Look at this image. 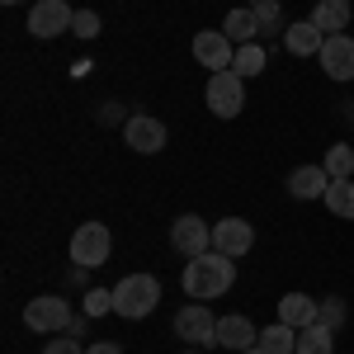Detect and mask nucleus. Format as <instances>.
I'll return each mask as SVG.
<instances>
[{"instance_id":"1","label":"nucleus","mask_w":354,"mask_h":354,"mask_svg":"<svg viewBox=\"0 0 354 354\" xmlns=\"http://www.w3.org/2000/svg\"><path fill=\"white\" fill-rule=\"evenodd\" d=\"M232 283H236V260L232 255L208 250V255H194L189 265H185V293L194 302L222 298V293H232Z\"/></svg>"},{"instance_id":"2","label":"nucleus","mask_w":354,"mask_h":354,"mask_svg":"<svg viewBox=\"0 0 354 354\" xmlns=\"http://www.w3.org/2000/svg\"><path fill=\"white\" fill-rule=\"evenodd\" d=\"M156 302H161V279H156V274H128V279L113 283V312L128 317V322L151 317Z\"/></svg>"},{"instance_id":"3","label":"nucleus","mask_w":354,"mask_h":354,"mask_svg":"<svg viewBox=\"0 0 354 354\" xmlns=\"http://www.w3.org/2000/svg\"><path fill=\"white\" fill-rule=\"evenodd\" d=\"M170 330H175L189 350H208V345H218V317L208 312V302H189V307H180L175 322H170Z\"/></svg>"},{"instance_id":"4","label":"nucleus","mask_w":354,"mask_h":354,"mask_svg":"<svg viewBox=\"0 0 354 354\" xmlns=\"http://www.w3.org/2000/svg\"><path fill=\"white\" fill-rule=\"evenodd\" d=\"M113 255V236L104 222H81L71 232V265H85V270H100Z\"/></svg>"},{"instance_id":"5","label":"nucleus","mask_w":354,"mask_h":354,"mask_svg":"<svg viewBox=\"0 0 354 354\" xmlns=\"http://www.w3.org/2000/svg\"><path fill=\"white\" fill-rule=\"evenodd\" d=\"M24 326L33 335H57V330L71 326V302L62 293H38V298L24 307Z\"/></svg>"},{"instance_id":"6","label":"nucleus","mask_w":354,"mask_h":354,"mask_svg":"<svg viewBox=\"0 0 354 354\" xmlns=\"http://www.w3.org/2000/svg\"><path fill=\"white\" fill-rule=\"evenodd\" d=\"M203 100H208V109L218 113V118H236L241 104H245V81L236 76V71H213Z\"/></svg>"},{"instance_id":"7","label":"nucleus","mask_w":354,"mask_h":354,"mask_svg":"<svg viewBox=\"0 0 354 354\" xmlns=\"http://www.w3.org/2000/svg\"><path fill=\"white\" fill-rule=\"evenodd\" d=\"M71 19H76V10H71L66 0H33V10H28V33H33L38 43H48L57 33H71Z\"/></svg>"},{"instance_id":"8","label":"nucleus","mask_w":354,"mask_h":354,"mask_svg":"<svg viewBox=\"0 0 354 354\" xmlns=\"http://www.w3.org/2000/svg\"><path fill=\"white\" fill-rule=\"evenodd\" d=\"M194 62L208 66V76H213V71H232L236 43H232L222 28H203V33H194Z\"/></svg>"},{"instance_id":"9","label":"nucleus","mask_w":354,"mask_h":354,"mask_svg":"<svg viewBox=\"0 0 354 354\" xmlns=\"http://www.w3.org/2000/svg\"><path fill=\"white\" fill-rule=\"evenodd\" d=\"M170 245H175V255H208L213 250V222L194 218V213H185V218H175V227H170Z\"/></svg>"},{"instance_id":"10","label":"nucleus","mask_w":354,"mask_h":354,"mask_svg":"<svg viewBox=\"0 0 354 354\" xmlns=\"http://www.w3.org/2000/svg\"><path fill=\"white\" fill-rule=\"evenodd\" d=\"M250 245H255V227L245 218H218L213 222V250L218 255L241 260V255H250Z\"/></svg>"},{"instance_id":"11","label":"nucleus","mask_w":354,"mask_h":354,"mask_svg":"<svg viewBox=\"0 0 354 354\" xmlns=\"http://www.w3.org/2000/svg\"><path fill=\"white\" fill-rule=\"evenodd\" d=\"M123 142L142 151V156H156L165 147V123L161 118H151V113H133L128 123H123Z\"/></svg>"},{"instance_id":"12","label":"nucleus","mask_w":354,"mask_h":354,"mask_svg":"<svg viewBox=\"0 0 354 354\" xmlns=\"http://www.w3.org/2000/svg\"><path fill=\"white\" fill-rule=\"evenodd\" d=\"M317 62H322V71H326L330 81H354V38L350 33L326 38L322 53H317Z\"/></svg>"},{"instance_id":"13","label":"nucleus","mask_w":354,"mask_h":354,"mask_svg":"<svg viewBox=\"0 0 354 354\" xmlns=\"http://www.w3.org/2000/svg\"><path fill=\"white\" fill-rule=\"evenodd\" d=\"M260 340V326L250 322V317H241V312H227V317H218V345H227V350H250Z\"/></svg>"},{"instance_id":"14","label":"nucleus","mask_w":354,"mask_h":354,"mask_svg":"<svg viewBox=\"0 0 354 354\" xmlns=\"http://www.w3.org/2000/svg\"><path fill=\"white\" fill-rule=\"evenodd\" d=\"M326 189H330L326 165H298V170L288 175V194H293V198H302V203H312V198H326Z\"/></svg>"},{"instance_id":"15","label":"nucleus","mask_w":354,"mask_h":354,"mask_svg":"<svg viewBox=\"0 0 354 354\" xmlns=\"http://www.w3.org/2000/svg\"><path fill=\"white\" fill-rule=\"evenodd\" d=\"M307 19H312V24L322 28L326 38H335V33H345V28H350V19H354V5H350V0H317Z\"/></svg>"},{"instance_id":"16","label":"nucleus","mask_w":354,"mask_h":354,"mask_svg":"<svg viewBox=\"0 0 354 354\" xmlns=\"http://www.w3.org/2000/svg\"><path fill=\"white\" fill-rule=\"evenodd\" d=\"M322 43H326V33L312 24V19H298V24L283 28V48H288L293 57H317V53H322Z\"/></svg>"},{"instance_id":"17","label":"nucleus","mask_w":354,"mask_h":354,"mask_svg":"<svg viewBox=\"0 0 354 354\" xmlns=\"http://www.w3.org/2000/svg\"><path fill=\"white\" fill-rule=\"evenodd\" d=\"M279 322L293 326V330L312 326V322H317V298H307V293H283V298H279Z\"/></svg>"},{"instance_id":"18","label":"nucleus","mask_w":354,"mask_h":354,"mask_svg":"<svg viewBox=\"0 0 354 354\" xmlns=\"http://www.w3.org/2000/svg\"><path fill=\"white\" fill-rule=\"evenodd\" d=\"M222 33H227L236 48H241V43H255V38H260V19H255V10H250V5L232 10V15L222 19Z\"/></svg>"},{"instance_id":"19","label":"nucleus","mask_w":354,"mask_h":354,"mask_svg":"<svg viewBox=\"0 0 354 354\" xmlns=\"http://www.w3.org/2000/svg\"><path fill=\"white\" fill-rule=\"evenodd\" d=\"M265 354H298V330L274 322V326H260V340H255Z\"/></svg>"},{"instance_id":"20","label":"nucleus","mask_w":354,"mask_h":354,"mask_svg":"<svg viewBox=\"0 0 354 354\" xmlns=\"http://www.w3.org/2000/svg\"><path fill=\"white\" fill-rule=\"evenodd\" d=\"M298 354H335V330L312 322V326L298 330Z\"/></svg>"},{"instance_id":"21","label":"nucleus","mask_w":354,"mask_h":354,"mask_svg":"<svg viewBox=\"0 0 354 354\" xmlns=\"http://www.w3.org/2000/svg\"><path fill=\"white\" fill-rule=\"evenodd\" d=\"M330 208V218H345V222H354V180H330V189H326V198H322Z\"/></svg>"},{"instance_id":"22","label":"nucleus","mask_w":354,"mask_h":354,"mask_svg":"<svg viewBox=\"0 0 354 354\" xmlns=\"http://www.w3.org/2000/svg\"><path fill=\"white\" fill-rule=\"evenodd\" d=\"M322 165H326L330 180H350V175H354V147H350V142H330V151H326V161H322Z\"/></svg>"},{"instance_id":"23","label":"nucleus","mask_w":354,"mask_h":354,"mask_svg":"<svg viewBox=\"0 0 354 354\" xmlns=\"http://www.w3.org/2000/svg\"><path fill=\"white\" fill-rule=\"evenodd\" d=\"M232 71H236L241 81L260 76V71H265V48H260V43H241V48H236V62H232Z\"/></svg>"},{"instance_id":"24","label":"nucleus","mask_w":354,"mask_h":354,"mask_svg":"<svg viewBox=\"0 0 354 354\" xmlns=\"http://www.w3.org/2000/svg\"><path fill=\"white\" fill-rule=\"evenodd\" d=\"M250 10H255V19H260V38H274V33H283V5H279V0H255V5H250Z\"/></svg>"},{"instance_id":"25","label":"nucleus","mask_w":354,"mask_h":354,"mask_svg":"<svg viewBox=\"0 0 354 354\" xmlns=\"http://www.w3.org/2000/svg\"><path fill=\"white\" fill-rule=\"evenodd\" d=\"M345 317H350L345 298H322V302H317V322H322V326L340 330V326H345Z\"/></svg>"},{"instance_id":"26","label":"nucleus","mask_w":354,"mask_h":354,"mask_svg":"<svg viewBox=\"0 0 354 354\" xmlns=\"http://www.w3.org/2000/svg\"><path fill=\"white\" fill-rule=\"evenodd\" d=\"M113 312V288H90L85 293V317H104Z\"/></svg>"},{"instance_id":"27","label":"nucleus","mask_w":354,"mask_h":354,"mask_svg":"<svg viewBox=\"0 0 354 354\" xmlns=\"http://www.w3.org/2000/svg\"><path fill=\"white\" fill-rule=\"evenodd\" d=\"M71 33H76V38H85V43H90V38H100V15H95V10H76Z\"/></svg>"},{"instance_id":"28","label":"nucleus","mask_w":354,"mask_h":354,"mask_svg":"<svg viewBox=\"0 0 354 354\" xmlns=\"http://www.w3.org/2000/svg\"><path fill=\"white\" fill-rule=\"evenodd\" d=\"M43 354H85V350H81V340H76V335H57V340L43 345Z\"/></svg>"},{"instance_id":"29","label":"nucleus","mask_w":354,"mask_h":354,"mask_svg":"<svg viewBox=\"0 0 354 354\" xmlns=\"http://www.w3.org/2000/svg\"><path fill=\"white\" fill-rule=\"evenodd\" d=\"M85 354H123V345H113V340H100V345H90Z\"/></svg>"},{"instance_id":"30","label":"nucleus","mask_w":354,"mask_h":354,"mask_svg":"<svg viewBox=\"0 0 354 354\" xmlns=\"http://www.w3.org/2000/svg\"><path fill=\"white\" fill-rule=\"evenodd\" d=\"M100 118H104V123H113V118H123V109H118V104H104V109H100Z\"/></svg>"},{"instance_id":"31","label":"nucleus","mask_w":354,"mask_h":354,"mask_svg":"<svg viewBox=\"0 0 354 354\" xmlns=\"http://www.w3.org/2000/svg\"><path fill=\"white\" fill-rule=\"evenodd\" d=\"M241 354H265V350H260V345H250V350H241Z\"/></svg>"},{"instance_id":"32","label":"nucleus","mask_w":354,"mask_h":354,"mask_svg":"<svg viewBox=\"0 0 354 354\" xmlns=\"http://www.w3.org/2000/svg\"><path fill=\"white\" fill-rule=\"evenodd\" d=\"M5 5H19V0H5Z\"/></svg>"},{"instance_id":"33","label":"nucleus","mask_w":354,"mask_h":354,"mask_svg":"<svg viewBox=\"0 0 354 354\" xmlns=\"http://www.w3.org/2000/svg\"><path fill=\"white\" fill-rule=\"evenodd\" d=\"M185 354H198V350H185Z\"/></svg>"}]
</instances>
